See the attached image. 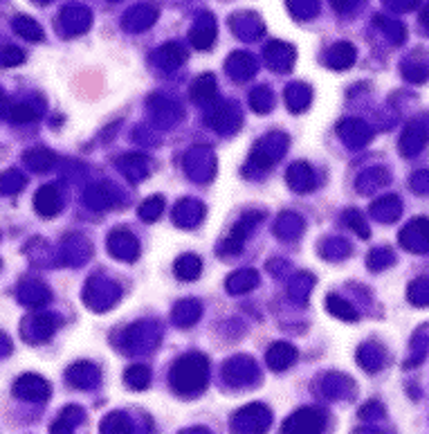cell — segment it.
I'll list each match as a JSON object with an SVG mask.
<instances>
[{"instance_id":"6da1fadb","label":"cell","mask_w":429,"mask_h":434,"mask_svg":"<svg viewBox=\"0 0 429 434\" xmlns=\"http://www.w3.org/2000/svg\"><path fill=\"white\" fill-rule=\"evenodd\" d=\"M171 387L178 394H196L207 385V360L200 353H189L171 367Z\"/></svg>"},{"instance_id":"7a4b0ae2","label":"cell","mask_w":429,"mask_h":434,"mask_svg":"<svg viewBox=\"0 0 429 434\" xmlns=\"http://www.w3.org/2000/svg\"><path fill=\"white\" fill-rule=\"evenodd\" d=\"M321 428H323V414L312 408H306L294 412L283 423V434H319Z\"/></svg>"},{"instance_id":"3957f363","label":"cell","mask_w":429,"mask_h":434,"mask_svg":"<svg viewBox=\"0 0 429 434\" xmlns=\"http://www.w3.org/2000/svg\"><path fill=\"white\" fill-rule=\"evenodd\" d=\"M14 394H18L25 401H45L47 394H50V387H47L41 376H23L14 385Z\"/></svg>"},{"instance_id":"277c9868","label":"cell","mask_w":429,"mask_h":434,"mask_svg":"<svg viewBox=\"0 0 429 434\" xmlns=\"http://www.w3.org/2000/svg\"><path fill=\"white\" fill-rule=\"evenodd\" d=\"M294 360H297V351L290 344L276 342L270 351H268V365L272 367L274 372H281L285 367H290Z\"/></svg>"},{"instance_id":"5b68a950","label":"cell","mask_w":429,"mask_h":434,"mask_svg":"<svg viewBox=\"0 0 429 434\" xmlns=\"http://www.w3.org/2000/svg\"><path fill=\"white\" fill-rule=\"evenodd\" d=\"M189 36H192V43L196 45V48H200V50L209 48V45L214 43V36H216V25H214V21H212V18L198 21Z\"/></svg>"},{"instance_id":"8992f818","label":"cell","mask_w":429,"mask_h":434,"mask_svg":"<svg viewBox=\"0 0 429 434\" xmlns=\"http://www.w3.org/2000/svg\"><path fill=\"white\" fill-rule=\"evenodd\" d=\"M353 61H355V50H353L348 43L333 45L330 52H328V65L330 68H335V70L348 68V65H353Z\"/></svg>"},{"instance_id":"52a82bcc","label":"cell","mask_w":429,"mask_h":434,"mask_svg":"<svg viewBox=\"0 0 429 434\" xmlns=\"http://www.w3.org/2000/svg\"><path fill=\"white\" fill-rule=\"evenodd\" d=\"M227 70H230V77L243 81L247 77H252L254 63L250 61V56L247 54H232V59L227 61Z\"/></svg>"},{"instance_id":"ba28073f","label":"cell","mask_w":429,"mask_h":434,"mask_svg":"<svg viewBox=\"0 0 429 434\" xmlns=\"http://www.w3.org/2000/svg\"><path fill=\"white\" fill-rule=\"evenodd\" d=\"M59 207H61V201H59L56 190H52V187H43L39 196H36V210H39L43 216H52L59 212Z\"/></svg>"},{"instance_id":"9c48e42d","label":"cell","mask_w":429,"mask_h":434,"mask_svg":"<svg viewBox=\"0 0 429 434\" xmlns=\"http://www.w3.org/2000/svg\"><path fill=\"white\" fill-rule=\"evenodd\" d=\"M14 30L21 36H25L27 41H41L43 39V30L32 21V18H27V16L14 18Z\"/></svg>"},{"instance_id":"30bf717a","label":"cell","mask_w":429,"mask_h":434,"mask_svg":"<svg viewBox=\"0 0 429 434\" xmlns=\"http://www.w3.org/2000/svg\"><path fill=\"white\" fill-rule=\"evenodd\" d=\"M214 95H216V79L212 77V74H203V77L192 86V97L198 101L212 99Z\"/></svg>"},{"instance_id":"8fae6325","label":"cell","mask_w":429,"mask_h":434,"mask_svg":"<svg viewBox=\"0 0 429 434\" xmlns=\"http://www.w3.org/2000/svg\"><path fill=\"white\" fill-rule=\"evenodd\" d=\"M149 381H151V372L144 365H133L126 372V383H128V387H133V390H146Z\"/></svg>"},{"instance_id":"7c38bea8","label":"cell","mask_w":429,"mask_h":434,"mask_svg":"<svg viewBox=\"0 0 429 434\" xmlns=\"http://www.w3.org/2000/svg\"><path fill=\"white\" fill-rule=\"evenodd\" d=\"M176 275L180 279H196L200 275V259L187 254V257L176 261Z\"/></svg>"},{"instance_id":"4fadbf2b","label":"cell","mask_w":429,"mask_h":434,"mask_svg":"<svg viewBox=\"0 0 429 434\" xmlns=\"http://www.w3.org/2000/svg\"><path fill=\"white\" fill-rule=\"evenodd\" d=\"M326 306H328V310H330L333 315H337V317H342V319H348V322H355V319H358V313H355V310H353V306L346 304V301L342 299V297L330 295V297L326 299Z\"/></svg>"},{"instance_id":"5bb4252c","label":"cell","mask_w":429,"mask_h":434,"mask_svg":"<svg viewBox=\"0 0 429 434\" xmlns=\"http://www.w3.org/2000/svg\"><path fill=\"white\" fill-rule=\"evenodd\" d=\"M103 434H128V421L124 414H110V417L101 423Z\"/></svg>"},{"instance_id":"9a60e30c","label":"cell","mask_w":429,"mask_h":434,"mask_svg":"<svg viewBox=\"0 0 429 434\" xmlns=\"http://www.w3.org/2000/svg\"><path fill=\"white\" fill-rule=\"evenodd\" d=\"M160 212H162V198H158V196H153V198H149V201L140 207V216L142 219H144L146 223H153L158 216H160Z\"/></svg>"},{"instance_id":"2e32d148","label":"cell","mask_w":429,"mask_h":434,"mask_svg":"<svg viewBox=\"0 0 429 434\" xmlns=\"http://www.w3.org/2000/svg\"><path fill=\"white\" fill-rule=\"evenodd\" d=\"M252 270H243V275H234L227 279V288H230V292H243L250 288V284H254V275H250Z\"/></svg>"},{"instance_id":"e0dca14e","label":"cell","mask_w":429,"mask_h":434,"mask_svg":"<svg viewBox=\"0 0 429 434\" xmlns=\"http://www.w3.org/2000/svg\"><path fill=\"white\" fill-rule=\"evenodd\" d=\"M23 61H25V54L18 48H5L0 52V65H16Z\"/></svg>"},{"instance_id":"ac0fdd59","label":"cell","mask_w":429,"mask_h":434,"mask_svg":"<svg viewBox=\"0 0 429 434\" xmlns=\"http://www.w3.org/2000/svg\"><path fill=\"white\" fill-rule=\"evenodd\" d=\"M25 160H27V162H32L34 169H39V172H45V169L54 162V156L47 153L45 158H41V151H36V153H27Z\"/></svg>"},{"instance_id":"d6986e66","label":"cell","mask_w":429,"mask_h":434,"mask_svg":"<svg viewBox=\"0 0 429 434\" xmlns=\"http://www.w3.org/2000/svg\"><path fill=\"white\" fill-rule=\"evenodd\" d=\"M117 232H119V237L124 234V239H126V241L131 243V248H135V243H133V239H131V232H128V230H117ZM115 257H117V259L133 261V259H135V250H126V248H124V250H115Z\"/></svg>"},{"instance_id":"ffe728a7","label":"cell","mask_w":429,"mask_h":434,"mask_svg":"<svg viewBox=\"0 0 429 434\" xmlns=\"http://www.w3.org/2000/svg\"><path fill=\"white\" fill-rule=\"evenodd\" d=\"M34 117H36V112L30 106H16L14 108V119L16 122H30Z\"/></svg>"}]
</instances>
